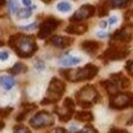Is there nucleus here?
<instances>
[{"label":"nucleus","instance_id":"nucleus-1","mask_svg":"<svg viewBox=\"0 0 133 133\" xmlns=\"http://www.w3.org/2000/svg\"><path fill=\"white\" fill-rule=\"evenodd\" d=\"M9 44L22 57H28V56L33 55L35 52V50H37V44H35V42H34V39L31 37L15 35V37L11 38Z\"/></svg>","mask_w":133,"mask_h":133},{"label":"nucleus","instance_id":"nucleus-2","mask_svg":"<svg viewBox=\"0 0 133 133\" xmlns=\"http://www.w3.org/2000/svg\"><path fill=\"white\" fill-rule=\"evenodd\" d=\"M64 76H66V78L71 81H82V80H89L93 78L97 73H98V68L93 64H88L84 68H78V69H72V71H63L61 72Z\"/></svg>","mask_w":133,"mask_h":133},{"label":"nucleus","instance_id":"nucleus-3","mask_svg":"<svg viewBox=\"0 0 133 133\" xmlns=\"http://www.w3.org/2000/svg\"><path fill=\"white\" fill-rule=\"evenodd\" d=\"M65 90V84L64 81L59 80V78H52L51 82H50V86H48V90H47V101H43V103H47V102H56L60 99L61 94L64 93Z\"/></svg>","mask_w":133,"mask_h":133},{"label":"nucleus","instance_id":"nucleus-4","mask_svg":"<svg viewBox=\"0 0 133 133\" xmlns=\"http://www.w3.org/2000/svg\"><path fill=\"white\" fill-rule=\"evenodd\" d=\"M77 98H78V102L81 106H90L93 103H95L99 98L98 95V91L95 90L94 86H85L82 90H80L77 93Z\"/></svg>","mask_w":133,"mask_h":133},{"label":"nucleus","instance_id":"nucleus-5","mask_svg":"<svg viewBox=\"0 0 133 133\" xmlns=\"http://www.w3.org/2000/svg\"><path fill=\"white\" fill-rule=\"evenodd\" d=\"M52 124H54V119L46 111L38 112L37 115H34L30 119V125L34 127V128H43V127H48V125H52Z\"/></svg>","mask_w":133,"mask_h":133},{"label":"nucleus","instance_id":"nucleus-6","mask_svg":"<svg viewBox=\"0 0 133 133\" xmlns=\"http://www.w3.org/2000/svg\"><path fill=\"white\" fill-rule=\"evenodd\" d=\"M132 103H133V95L132 94H116L111 99L110 106L112 108L121 110V108H125V107L130 106Z\"/></svg>","mask_w":133,"mask_h":133},{"label":"nucleus","instance_id":"nucleus-7","mask_svg":"<svg viewBox=\"0 0 133 133\" xmlns=\"http://www.w3.org/2000/svg\"><path fill=\"white\" fill-rule=\"evenodd\" d=\"M128 55V50L124 47H119V46H110L106 52H104V57L108 60H119V59H124Z\"/></svg>","mask_w":133,"mask_h":133},{"label":"nucleus","instance_id":"nucleus-8","mask_svg":"<svg viewBox=\"0 0 133 133\" xmlns=\"http://www.w3.org/2000/svg\"><path fill=\"white\" fill-rule=\"evenodd\" d=\"M73 111H75V103H73L72 98H65L63 102V108H61V111H59L60 119L64 121L69 120L73 115Z\"/></svg>","mask_w":133,"mask_h":133},{"label":"nucleus","instance_id":"nucleus-9","mask_svg":"<svg viewBox=\"0 0 133 133\" xmlns=\"http://www.w3.org/2000/svg\"><path fill=\"white\" fill-rule=\"evenodd\" d=\"M95 12V8L93 5H82L78 11H76V13L71 17L72 21H84L89 17H91Z\"/></svg>","mask_w":133,"mask_h":133},{"label":"nucleus","instance_id":"nucleus-10","mask_svg":"<svg viewBox=\"0 0 133 133\" xmlns=\"http://www.w3.org/2000/svg\"><path fill=\"white\" fill-rule=\"evenodd\" d=\"M59 25V21L55 18H47L42 25H41V30H39V38H46L48 34H51V31H54Z\"/></svg>","mask_w":133,"mask_h":133},{"label":"nucleus","instance_id":"nucleus-11","mask_svg":"<svg viewBox=\"0 0 133 133\" xmlns=\"http://www.w3.org/2000/svg\"><path fill=\"white\" fill-rule=\"evenodd\" d=\"M50 43H51L52 46H55V47H61V48H64V47H68V46L72 43V38H71V37L55 35V37L51 38Z\"/></svg>","mask_w":133,"mask_h":133},{"label":"nucleus","instance_id":"nucleus-12","mask_svg":"<svg viewBox=\"0 0 133 133\" xmlns=\"http://www.w3.org/2000/svg\"><path fill=\"white\" fill-rule=\"evenodd\" d=\"M80 63H82L81 56H66L60 60V64L64 66H73V65H78Z\"/></svg>","mask_w":133,"mask_h":133},{"label":"nucleus","instance_id":"nucleus-13","mask_svg":"<svg viewBox=\"0 0 133 133\" xmlns=\"http://www.w3.org/2000/svg\"><path fill=\"white\" fill-rule=\"evenodd\" d=\"M81 47L88 54H95L99 50V43L94 41H85L84 43H81Z\"/></svg>","mask_w":133,"mask_h":133},{"label":"nucleus","instance_id":"nucleus-14","mask_svg":"<svg viewBox=\"0 0 133 133\" xmlns=\"http://www.w3.org/2000/svg\"><path fill=\"white\" fill-rule=\"evenodd\" d=\"M88 30L86 24H72L71 26L66 28V33L69 34H82Z\"/></svg>","mask_w":133,"mask_h":133},{"label":"nucleus","instance_id":"nucleus-15","mask_svg":"<svg viewBox=\"0 0 133 133\" xmlns=\"http://www.w3.org/2000/svg\"><path fill=\"white\" fill-rule=\"evenodd\" d=\"M16 85V81L9 76H0V86L4 90H12Z\"/></svg>","mask_w":133,"mask_h":133},{"label":"nucleus","instance_id":"nucleus-16","mask_svg":"<svg viewBox=\"0 0 133 133\" xmlns=\"http://www.w3.org/2000/svg\"><path fill=\"white\" fill-rule=\"evenodd\" d=\"M104 86H106V90H107V93L108 94H111V95H114V94H117L119 93V89H120V86H119V84L112 78V80H110V81H104V82H102Z\"/></svg>","mask_w":133,"mask_h":133},{"label":"nucleus","instance_id":"nucleus-17","mask_svg":"<svg viewBox=\"0 0 133 133\" xmlns=\"http://www.w3.org/2000/svg\"><path fill=\"white\" fill-rule=\"evenodd\" d=\"M114 39L115 41H121V42H128L130 39V35L125 29H121V30H117L114 34Z\"/></svg>","mask_w":133,"mask_h":133},{"label":"nucleus","instance_id":"nucleus-18","mask_svg":"<svg viewBox=\"0 0 133 133\" xmlns=\"http://www.w3.org/2000/svg\"><path fill=\"white\" fill-rule=\"evenodd\" d=\"M76 119L80 121H90L93 120V114L90 111H80L76 114Z\"/></svg>","mask_w":133,"mask_h":133},{"label":"nucleus","instance_id":"nucleus-19","mask_svg":"<svg viewBox=\"0 0 133 133\" xmlns=\"http://www.w3.org/2000/svg\"><path fill=\"white\" fill-rule=\"evenodd\" d=\"M71 9H72V5H71L69 2H66V0H63V2L57 3V11H59V12L66 13V12H69Z\"/></svg>","mask_w":133,"mask_h":133},{"label":"nucleus","instance_id":"nucleus-20","mask_svg":"<svg viewBox=\"0 0 133 133\" xmlns=\"http://www.w3.org/2000/svg\"><path fill=\"white\" fill-rule=\"evenodd\" d=\"M26 71H28V68H26L24 64L17 63V64H15V66H12L11 73H13V75H18V73H25Z\"/></svg>","mask_w":133,"mask_h":133},{"label":"nucleus","instance_id":"nucleus-21","mask_svg":"<svg viewBox=\"0 0 133 133\" xmlns=\"http://www.w3.org/2000/svg\"><path fill=\"white\" fill-rule=\"evenodd\" d=\"M108 2L112 8H121V7H125L127 4H129L130 0H108Z\"/></svg>","mask_w":133,"mask_h":133},{"label":"nucleus","instance_id":"nucleus-22","mask_svg":"<svg viewBox=\"0 0 133 133\" xmlns=\"http://www.w3.org/2000/svg\"><path fill=\"white\" fill-rule=\"evenodd\" d=\"M16 13L20 18H28V17L31 16V9L28 7V8H24V9H18Z\"/></svg>","mask_w":133,"mask_h":133},{"label":"nucleus","instance_id":"nucleus-23","mask_svg":"<svg viewBox=\"0 0 133 133\" xmlns=\"http://www.w3.org/2000/svg\"><path fill=\"white\" fill-rule=\"evenodd\" d=\"M108 13V5L106 3H102L99 5V9H98V16H104Z\"/></svg>","mask_w":133,"mask_h":133},{"label":"nucleus","instance_id":"nucleus-24","mask_svg":"<svg viewBox=\"0 0 133 133\" xmlns=\"http://www.w3.org/2000/svg\"><path fill=\"white\" fill-rule=\"evenodd\" d=\"M8 7H9V11L13 12V13H16L18 11V5H17L16 0H9V2H8Z\"/></svg>","mask_w":133,"mask_h":133},{"label":"nucleus","instance_id":"nucleus-25","mask_svg":"<svg viewBox=\"0 0 133 133\" xmlns=\"http://www.w3.org/2000/svg\"><path fill=\"white\" fill-rule=\"evenodd\" d=\"M12 111L11 107H7V108H0V119H4L7 115H9V112Z\"/></svg>","mask_w":133,"mask_h":133},{"label":"nucleus","instance_id":"nucleus-26","mask_svg":"<svg viewBox=\"0 0 133 133\" xmlns=\"http://www.w3.org/2000/svg\"><path fill=\"white\" fill-rule=\"evenodd\" d=\"M37 29V22H33V24H29L28 26H21V30H26V31H31Z\"/></svg>","mask_w":133,"mask_h":133},{"label":"nucleus","instance_id":"nucleus-27","mask_svg":"<svg viewBox=\"0 0 133 133\" xmlns=\"http://www.w3.org/2000/svg\"><path fill=\"white\" fill-rule=\"evenodd\" d=\"M78 133H97V130L93 128V127H90V125H88V127H85V128H82V130H80Z\"/></svg>","mask_w":133,"mask_h":133},{"label":"nucleus","instance_id":"nucleus-28","mask_svg":"<svg viewBox=\"0 0 133 133\" xmlns=\"http://www.w3.org/2000/svg\"><path fill=\"white\" fill-rule=\"evenodd\" d=\"M15 133H30V130L25 127H16L15 128Z\"/></svg>","mask_w":133,"mask_h":133},{"label":"nucleus","instance_id":"nucleus-29","mask_svg":"<svg viewBox=\"0 0 133 133\" xmlns=\"http://www.w3.org/2000/svg\"><path fill=\"white\" fill-rule=\"evenodd\" d=\"M9 59V54L7 51H0V60L2 61H5Z\"/></svg>","mask_w":133,"mask_h":133},{"label":"nucleus","instance_id":"nucleus-30","mask_svg":"<svg viewBox=\"0 0 133 133\" xmlns=\"http://www.w3.org/2000/svg\"><path fill=\"white\" fill-rule=\"evenodd\" d=\"M34 65H35V69H37V71H43V69H44V66H46L43 61H37Z\"/></svg>","mask_w":133,"mask_h":133},{"label":"nucleus","instance_id":"nucleus-31","mask_svg":"<svg viewBox=\"0 0 133 133\" xmlns=\"http://www.w3.org/2000/svg\"><path fill=\"white\" fill-rule=\"evenodd\" d=\"M127 71L129 72L130 76H133V61H129V63L127 64Z\"/></svg>","mask_w":133,"mask_h":133},{"label":"nucleus","instance_id":"nucleus-32","mask_svg":"<svg viewBox=\"0 0 133 133\" xmlns=\"http://www.w3.org/2000/svg\"><path fill=\"white\" fill-rule=\"evenodd\" d=\"M48 133H65V129L64 128H54Z\"/></svg>","mask_w":133,"mask_h":133},{"label":"nucleus","instance_id":"nucleus-33","mask_svg":"<svg viewBox=\"0 0 133 133\" xmlns=\"http://www.w3.org/2000/svg\"><path fill=\"white\" fill-rule=\"evenodd\" d=\"M116 22H117V17H116V16H111V17L108 18V21H107L108 25H114V24H116Z\"/></svg>","mask_w":133,"mask_h":133},{"label":"nucleus","instance_id":"nucleus-34","mask_svg":"<svg viewBox=\"0 0 133 133\" xmlns=\"http://www.w3.org/2000/svg\"><path fill=\"white\" fill-rule=\"evenodd\" d=\"M110 133H128L127 130H124V129H117V128H112L111 130H110Z\"/></svg>","mask_w":133,"mask_h":133},{"label":"nucleus","instance_id":"nucleus-35","mask_svg":"<svg viewBox=\"0 0 133 133\" xmlns=\"http://www.w3.org/2000/svg\"><path fill=\"white\" fill-rule=\"evenodd\" d=\"M97 35H98L99 38H107V37H108V34H107V33H104V31H98V33H97Z\"/></svg>","mask_w":133,"mask_h":133},{"label":"nucleus","instance_id":"nucleus-36","mask_svg":"<svg viewBox=\"0 0 133 133\" xmlns=\"http://www.w3.org/2000/svg\"><path fill=\"white\" fill-rule=\"evenodd\" d=\"M69 132H71V133H76V132H77V127H76L75 124H72V125L69 127Z\"/></svg>","mask_w":133,"mask_h":133},{"label":"nucleus","instance_id":"nucleus-37","mask_svg":"<svg viewBox=\"0 0 133 133\" xmlns=\"http://www.w3.org/2000/svg\"><path fill=\"white\" fill-rule=\"evenodd\" d=\"M99 26H101L102 29H106V28L108 26V24H107V21H101V22H99Z\"/></svg>","mask_w":133,"mask_h":133},{"label":"nucleus","instance_id":"nucleus-38","mask_svg":"<svg viewBox=\"0 0 133 133\" xmlns=\"http://www.w3.org/2000/svg\"><path fill=\"white\" fill-rule=\"evenodd\" d=\"M22 3H24L26 7H30V5H31V0H22Z\"/></svg>","mask_w":133,"mask_h":133},{"label":"nucleus","instance_id":"nucleus-39","mask_svg":"<svg viewBox=\"0 0 133 133\" xmlns=\"http://www.w3.org/2000/svg\"><path fill=\"white\" fill-rule=\"evenodd\" d=\"M7 3V0H0V5H3V4H5Z\"/></svg>","mask_w":133,"mask_h":133},{"label":"nucleus","instance_id":"nucleus-40","mask_svg":"<svg viewBox=\"0 0 133 133\" xmlns=\"http://www.w3.org/2000/svg\"><path fill=\"white\" fill-rule=\"evenodd\" d=\"M3 127H4V124H3V123H2V121H0V129H2V128H3Z\"/></svg>","mask_w":133,"mask_h":133}]
</instances>
